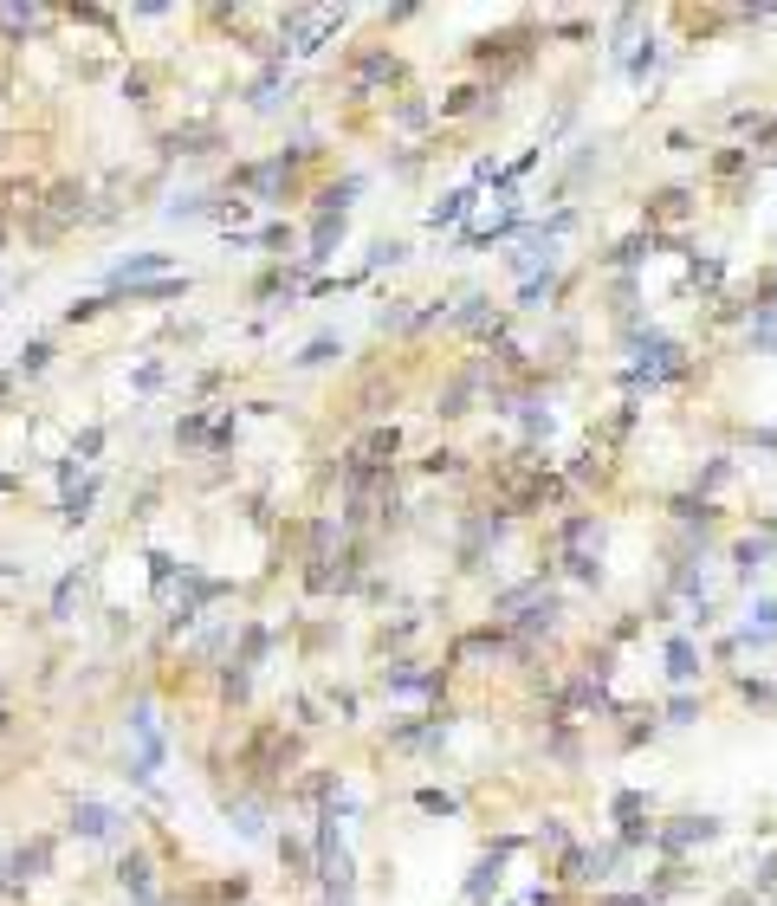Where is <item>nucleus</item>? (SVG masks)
I'll return each instance as SVG.
<instances>
[{"mask_svg":"<svg viewBox=\"0 0 777 906\" xmlns=\"http://www.w3.org/2000/svg\"><path fill=\"white\" fill-rule=\"evenodd\" d=\"M635 26H642V7H622V13H616V46H609V59H616V65H622V52H629V33H635Z\"/></svg>","mask_w":777,"mask_h":906,"instance_id":"obj_27","label":"nucleus"},{"mask_svg":"<svg viewBox=\"0 0 777 906\" xmlns=\"http://www.w3.org/2000/svg\"><path fill=\"white\" fill-rule=\"evenodd\" d=\"M667 719H674V725H693V719H700V699H693V693H674V699H667Z\"/></svg>","mask_w":777,"mask_h":906,"instance_id":"obj_33","label":"nucleus"},{"mask_svg":"<svg viewBox=\"0 0 777 906\" xmlns=\"http://www.w3.org/2000/svg\"><path fill=\"white\" fill-rule=\"evenodd\" d=\"M91 499H98V479H85L78 492H65V525H85V518H91Z\"/></svg>","mask_w":777,"mask_h":906,"instance_id":"obj_25","label":"nucleus"},{"mask_svg":"<svg viewBox=\"0 0 777 906\" xmlns=\"http://www.w3.org/2000/svg\"><path fill=\"white\" fill-rule=\"evenodd\" d=\"M564 564H570V576H577V583H596V576H603V564H596V551H590V544H577V551H570Z\"/></svg>","mask_w":777,"mask_h":906,"instance_id":"obj_28","label":"nucleus"},{"mask_svg":"<svg viewBox=\"0 0 777 906\" xmlns=\"http://www.w3.org/2000/svg\"><path fill=\"white\" fill-rule=\"evenodd\" d=\"M726 829L719 816H674L667 829H654V848H667V855H680V848H700V842H713V835Z\"/></svg>","mask_w":777,"mask_h":906,"instance_id":"obj_5","label":"nucleus"},{"mask_svg":"<svg viewBox=\"0 0 777 906\" xmlns=\"http://www.w3.org/2000/svg\"><path fill=\"white\" fill-rule=\"evenodd\" d=\"M654 65H661V46H654V39H642V52L629 59V78H635V85H648V72H654Z\"/></svg>","mask_w":777,"mask_h":906,"instance_id":"obj_31","label":"nucleus"},{"mask_svg":"<svg viewBox=\"0 0 777 906\" xmlns=\"http://www.w3.org/2000/svg\"><path fill=\"white\" fill-rule=\"evenodd\" d=\"M752 881H758V894H777V855H765V868H758Z\"/></svg>","mask_w":777,"mask_h":906,"instance_id":"obj_39","label":"nucleus"},{"mask_svg":"<svg viewBox=\"0 0 777 906\" xmlns=\"http://www.w3.org/2000/svg\"><path fill=\"white\" fill-rule=\"evenodd\" d=\"M331 356H344V343H337V337H311L292 363H298V369H318V363H331Z\"/></svg>","mask_w":777,"mask_h":906,"instance_id":"obj_23","label":"nucleus"},{"mask_svg":"<svg viewBox=\"0 0 777 906\" xmlns=\"http://www.w3.org/2000/svg\"><path fill=\"white\" fill-rule=\"evenodd\" d=\"M629 861V848L622 842H603V848H583L577 855V887H603V881H616V868Z\"/></svg>","mask_w":777,"mask_h":906,"instance_id":"obj_7","label":"nucleus"},{"mask_svg":"<svg viewBox=\"0 0 777 906\" xmlns=\"http://www.w3.org/2000/svg\"><path fill=\"white\" fill-rule=\"evenodd\" d=\"M402 259H408L402 240H376V246H370V266H402Z\"/></svg>","mask_w":777,"mask_h":906,"instance_id":"obj_34","label":"nucleus"},{"mask_svg":"<svg viewBox=\"0 0 777 906\" xmlns=\"http://www.w3.org/2000/svg\"><path fill=\"white\" fill-rule=\"evenodd\" d=\"M117 881H124L136 900H149V855H124L117 861Z\"/></svg>","mask_w":777,"mask_h":906,"instance_id":"obj_21","label":"nucleus"},{"mask_svg":"<svg viewBox=\"0 0 777 906\" xmlns=\"http://www.w3.org/2000/svg\"><path fill=\"white\" fill-rule=\"evenodd\" d=\"M739 693L752 699V706H777V686L771 680H739Z\"/></svg>","mask_w":777,"mask_h":906,"instance_id":"obj_37","label":"nucleus"},{"mask_svg":"<svg viewBox=\"0 0 777 906\" xmlns=\"http://www.w3.org/2000/svg\"><path fill=\"white\" fill-rule=\"evenodd\" d=\"M687 208H693V195H687V188H661V195L648 201V221H680Z\"/></svg>","mask_w":777,"mask_h":906,"instance_id":"obj_20","label":"nucleus"},{"mask_svg":"<svg viewBox=\"0 0 777 906\" xmlns=\"http://www.w3.org/2000/svg\"><path fill=\"white\" fill-rule=\"evenodd\" d=\"M752 350H777V318H771V311H758V324H752Z\"/></svg>","mask_w":777,"mask_h":906,"instance_id":"obj_35","label":"nucleus"},{"mask_svg":"<svg viewBox=\"0 0 777 906\" xmlns=\"http://www.w3.org/2000/svg\"><path fill=\"white\" fill-rule=\"evenodd\" d=\"M441 667H421V661H389L383 667V686L389 693H441Z\"/></svg>","mask_w":777,"mask_h":906,"instance_id":"obj_8","label":"nucleus"},{"mask_svg":"<svg viewBox=\"0 0 777 906\" xmlns=\"http://www.w3.org/2000/svg\"><path fill=\"white\" fill-rule=\"evenodd\" d=\"M415 803L428 809V816H460V796H454V790H421Z\"/></svg>","mask_w":777,"mask_h":906,"instance_id":"obj_30","label":"nucleus"},{"mask_svg":"<svg viewBox=\"0 0 777 906\" xmlns=\"http://www.w3.org/2000/svg\"><path fill=\"white\" fill-rule=\"evenodd\" d=\"M72 829L85 835V842H111L117 835V809L111 803H72Z\"/></svg>","mask_w":777,"mask_h":906,"instance_id":"obj_9","label":"nucleus"},{"mask_svg":"<svg viewBox=\"0 0 777 906\" xmlns=\"http://www.w3.org/2000/svg\"><path fill=\"white\" fill-rule=\"evenodd\" d=\"M512 835H506V842H493V855H480V861H473V874H467V887H460V900H473V906H486V900H493L499 894V887H506V855H512Z\"/></svg>","mask_w":777,"mask_h":906,"instance_id":"obj_3","label":"nucleus"},{"mask_svg":"<svg viewBox=\"0 0 777 906\" xmlns=\"http://www.w3.org/2000/svg\"><path fill=\"white\" fill-rule=\"evenodd\" d=\"M726 479H732V460H706V473L693 479V499H706V492H713V486H726Z\"/></svg>","mask_w":777,"mask_h":906,"instance_id":"obj_29","label":"nucleus"},{"mask_svg":"<svg viewBox=\"0 0 777 906\" xmlns=\"http://www.w3.org/2000/svg\"><path fill=\"white\" fill-rule=\"evenodd\" d=\"M136 906H156V900H136Z\"/></svg>","mask_w":777,"mask_h":906,"instance_id":"obj_48","label":"nucleus"},{"mask_svg":"<svg viewBox=\"0 0 777 906\" xmlns=\"http://www.w3.org/2000/svg\"><path fill=\"white\" fill-rule=\"evenodd\" d=\"M693 285H706V292H719V285H726V259H713V253H693Z\"/></svg>","mask_w":777,"mask_h":906,"instance_id":"obj_26","label":"nucleus"},{"mask_svg":"<svg viewBox=\"0 0 777 906\" xmlns=\"http://www.w3.org/2000/svg\"><path fill=\"white\" fill-rule=\"evenodd\" d=\"M596 906H654L648 894H609V900H596Z\"/></svg>","mask_w":777,"mask_h":906,"instance_id":"obj_45","label":"nucleus"},{"mask_svg":"<svg viewBox=\"0 0 777 906\" xmlns=\"http://www.w3.org/2000/svg\"><path fill=\"white\" fill-rule=\"evenodd\" d=\"M713 169H719V175H739V169H745V149H726V156H719Z\"/></svg>","mask_w":777,"mask_h":906,"instance_id":"obj_44","label":"nucleus"},{"mask_svg":"<svg viewBox=\"0 0 777 906\" xmlns=\"http://www.w3.org/2000/svg\"><path fill=\"white\" fill-rule=\"evenodd\" d=\"M506 525H512L506 512H480V518H473V525H467V544H460V564H467V570H480V557L493 551L499 538H506Z\"/></svg>","mask_w":777,"mask_h":906,"instance_id":"obj_6","label":"nucleus"},{"mask_svg":"<svg viewBox=\"0 0 777 906\" xmlns=\"http://www.w3.org/2000/svg\"><path fill=\"white\" fill-rule=\"evenodd\" d=\"M0 240H7V221H0Z\"/></svg>","mask_w":777,"mask_h":906,"instance_id":"obj_47","label":"nucleus"},{"mask_svg":"<svg viewBox=\"0 0 777 906\" xmlns=\"http://www.w3.org/2000/svg\"><path fill=\"white\" fill-rule=\"evenodd\" d=\"M667 680H674V686L700 680V648H693L687 635H674V641H667Z\"/></svg>","mask_w":777,"mask_h":906,"instance_id":"obj_13","label":"nucleus"},{"mask_svg":"<svg viewBox=\"0 0 777 906\" xmlns=\"http://www.w3.org/2000/svg\"><path fill=\"white\" fill-rule=\"evenodd\" d=\"M745 648H771V641H777V596H758L752 602V622H745Z\"/></svg>","mask_w":777,"mask_h":906,"instance_id":"obj_11","label":"nucleus"},{"mask_svg":"<svg viewBox=\"0 0 777 906\" xmlns=\"http://www.w3.org/2000/svg\"><path fill=\"white\" fill-rule=\"evenodd\" d=\"M72 596H78V576H65V583H59V602H52V615H72Z\"/></svg>","mask_w":777,"mask_h":906,"instance_id":"obj_40","label":"nucleus"},{"mask_svg":"<svg viewBox=\"0 0 777 906\" xmlns=\"http://www.w3.org/2000/svg\"><path fill=\"white\" fill-rule=\"evenodd\" d=\"M609 816L616 822H635V816H648V796H635V790H622L616 803H609Z\"/></svg>","mask_w":777,"mask_h":906,"instance_id":"obj_32","label":"nucleus"},{"mask_svg":"<svg viewBox=\"0 0 777 906\" xmlns=\"http://www.w3.org/2000/svg\"><path fill=\"white\" fill-rule=\"evenodd\" d=\"M337 26H344V13H305V7L285 13V46H279V59H285V52H318Z\"/></svg>","mask_w":777,"mask_h":906,"instance_id":"obj_2","label":"nucleus"},{"mask_svg":"<svg viewBox=\"0 0 777 906\" xmlns=\"http://www.w3.org/2000/svg\"><path fill=\"white\" fill-rule=\"evenodd\" d=\"M279 855H285V861H292V868H298V874H311V855H305V848H298V842H279Z\"/></svg>","mask_w":777,"mask_h":906,"instance_id":"obj_41","label":"nucleus"},{"mask_svg":"<svg viewBox=\"0 0 777 906\" xmlns=\"http://www.w3.org/2000/svg\"><path fill=\"white\" fill-rule=\"evenodd\" d=\"M460 331H486V337H499V311H493V298L486 292H467V311H460Z\"/></svg>","mask_w":777,"mask_h":906,"instance_id":"obj_14","label":"nucleus"},{"mask_svg":"<svg viewBox=\"0 0 777 906\" xmlns=\"http://www.w3.org/2000/svg\"><path fill=\"white\" fill-rule=\"evenodd\" d=\"M376 331H408V311H376Z\"/></svg>","mask_w":777,"mask_h":906,"instance_id":"obj_42","label":"nucleus"},{"mask_svg":"<svg viewBox=\"0 0 777 906\" xmlns=\"http://www.w3.org/2000/svg\"><path fill=\"white\" fill-rule=\"evenodd\" d=\"M175 434H182V441H208V421H201V415H188V421H182V428H175Z\"/></svg>","mask_w":777,"mask_h":906,"instance_id":"obj_43","label":"nucleus"},{"mask_svg":"<svg viewBox=\"0 0 777 906\" xmlns=\"http://www.w3.org/2000/svg\"><path fill=\"white\" fill-rule=\"evenodd\" d=\"M227 816H234V829L247 835V842H259V835H266V809H259V803H227Z\"/></svg>","mask_w":777,"mask_h":906,"instance_id":"obj_22","label":"nucleus"},{"mask_svg":"<svg viewBox=\"0 0 777 906\" xmlns=\"http://www.w3.org/2000/svg\"><path fill=\"white\" fill-rule=\"evenodd\" d=\"M337 240H344V214H318V227H311V253H305V259H331Z\"/></svg>","mask_w":777,"mask_h":906,"instance_id":"obj_18","label":"nucleus"},{"mask_svg":"<svg viewBox=\"0 0 777 906\" xmlns=\"http://www.w3.org/2000/svg\"><path fill=\"white\" fill-rule=\"evenodd\" d=\"M674 376H687V350H680L674 337L648 331V337H642V363L629 369V382H648V389H661V382H674Z\"/></svg>","mask_w":777,"mask_h":906,"instance_id":"obj_1","label":"nucleus"},{"mask_svg":"<svg viewBox=\"0 0 777 906\" xmlns=\"http://www.w3.org/2000/svg\"><path fill=\"white\" fill-rule=\"evenodd\" d=\"M480 382H486V369H480V363L460 369V376L441 389V415H467V402H473V389H480Z\"/></svg>","mask_w":777,"mask_h":906,"instance_id":"obj_12","label":"nucleus"},{"mask_svg":"<svg viewBox=\"0 0 777 906\" xmlns=\"http://www.w3.org/2000/svg\"><path fill=\"white\" fill-rule=\"evenodd\" d=\"M648 246H654V233H648V240H622L616 253H609V266H635V259H642Z\"/></svg>","mask_w":777,"mask_h":906,"instance_id":"obj_36","label":"nucleus"},{"mask_svg":"<svg viewBox=\"0 0 777 906\" xmlns=\"http://www.w3.org/2000/svg\"><path fill=\"white\" fill-rule=\"evenodd\" d=\"M46 855H52V842H26L20 855L7 861V887H26V881H33L39 868H46Z\"/></svg>","mask_w":777,"mask_h":906,"instance_id":"obj_15","label":"nucleus"},{"mask_svg":"<svg viewBox=\"0 0 777 906\" xmlns=\"http://www.w3.org/2000/svg\"><path fill=\"white\" fill-rule=\"evenodd\" d=\"M156 272H169V253H130L111 266V285H149Z\"/></svg>","mask_w":777,"mask_h":906,"instance_id":"obj_10","label":"nucleus"},{"mask_svg":"<svg viewBox=\"0 0 777 906\" xmlns=\"http://www.w3.org/2000/svg\"><path fill=\"white\" fill-rule=\"evenodd\" d=\"M39 20H46L39 7H7V13H0V26H39Z\"/></svg>","mask_w":777,"mask_h":906,"instance_id":"obj_38","label":"nucleus"},{"mask_svg":"<svg viewBox=\"0 0 777 906\" xmlns=\"http://www.w3.org/2000/svg\"><path fill=\"white\" fill-rule=\"evenodd\" d=\"M557 615H564V602L551 596V589H544V596H531L525 609H512L506 622H512V635H518V648H525V641H538V635H551L557 628Z\"/></svg>","mask_w":777,"mask_h":906,"instance_id":"obj_4","label":"nucleus"},{"mask_svg":"<svg viewBox=\"0 0 777 906\" xmlns=\"http://www.w3.org/2000/svg\"><path fill=\"white\" fill-rule=\"evenodd\" d=\"M752 441L758 447H777V428H752Z\"/></svg>","mask_w":777,"mask_h":906,"instance_id":"obj_46","label":"nucleus"},{"mask_svg":"<svg viewBox=\"0 0 777 906\" xmlns=\"http://www.w3.org/2000/svg\"><path fill=\"white\" fill-rule=\"evenodd\" d=\"M357 195H363V175H344V182H331V188L318 195V214H344Z\"/></svg>","mask_w":777,"mask_h":906,"instance_id":"obj_19","label":"nucleus"},{"mask_svg":"<svg viewBox=\"0 0 777 906\" xmlns=\"http://www.w3.org/2000/svg\"><path fill=\"white\" fill-rule=\"evenodd\" d=\"M480 98H486L480 85H454V91L441 98V117H467V111H480Z\"/></svg>","mask_w":777,"mask_h":906,"instance_id":"obj_24","label":"nucleus"},{"mask_svg":"<svg viewBox=\"0 0 777 906\" xmlns=\"http://www.w3.org/2000/svg\"><path fill=\"white\" fill-rule=\"evenodd\" d=\"M473 201H480V195H473V188H454V195H441V201H434V208H428V227H434V233H441V227H454L460 214L473 208Z\"/></svg>","mask_w":777,"mask_h":906,"instance_id":"obj_16","label":"nucleus"},{"mask_svg":"<svg viewBox=\"0 0 777 906\" xmlns=\"http://www.w3.org/2000/svg\"><path fill=\"white\" fill-rule=\"evenodd\" d=\"M771 557V538H745L739 551H732V564H739V583H758V570H765Z\"/></svg>","mask_w":777,"mask_h":906,"instance_id":"obj_17","label":"nucleus"}]
</instances>
